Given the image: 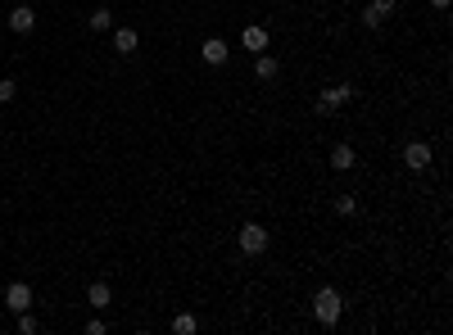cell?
<instances>
[{"instance_id": "obj_7", "label": "cell", "mask_w": 453, "mask_h": 335, "mask_svg": "<svg viewBox=\"0 0 453 335\" xmlns=\"http://www.w3.org/2000/svg\"><path fill=\"white\" fill-rule=\"evenodd\" d=\"M200 59H204V64H209V68H223L227 59H231V46L223 41V36H209V41L200 46Z\"/></svg>"}, {"instance_id": "obj_11", "label": "cell", "mask_w": 453, "mask_h": 335, "mask_svg": "<svg viewBox=\"0 0 453 335\" xmlns=\"http://www.w3.org/2000/svg\"><path fill=\"white\" fill-rule=\"evenodd\" d=\"M326 164H331L336 172H349L353 164H358V154H353V145H349V141H340L336 150H331V159H326Z\"/></svg>"}, {"instance_id": "obj_9", "label": "cell", "mask_w": 453, "mask_h": 335, "mask_svg": "<svg viewBox=\"0 0 453 335\" xmlns=\"http://www.w3.org/2000/svg\"><path fill=\"white\" fill-rule=\"evenodd\" d=\"M267 41H272V36H267V28H259V23H250V28L240 32V46H245V50H254V55H263Z\"/></svg>"}, {"instance_id": "obj_12", "label": "cell", "mask_w": 453, "mask_h": 335, "mask_svg": "<svg viewBox=\"0 0 453 335\" xmlns=\"http://www.w3.org/2000/svg\"><path fill=\"white\" fill-rule=\"evenodd\" d=\"M109 299H114V290H109L105 281H91V285H87V304L95 308V313H105V308H109Z\"/></svg>"}, {"instance_id": "obj_19", "label": "cell", "mask_w": 453, "mask_h": 335, "mask_svg": "<svg viewBox=\"0 0 453 335\" xmlns=\"http://www.w3.org/2000/svg\"><path fill=\"white\" fill-rule=\"evenodd\" d=\"M105 331H109V326H105L100 317H91V321H87V335H105Z\"/></svg>"}, {"instance_id": "obj_8", "label": "cell", "mask_w": 453, "mask_h": 335, "mask_svg": "<svg viewBox=\"0 0 453 335\" xmlns=\"http://www.w3.org/2000/svg\"><path fill=\"white\" fill-rule=\"evenodd\" d=\"M9 32H18V36H28L32 28H36V9L32 5H18V9H9Z\"/></svg>"}, {"instance_id": "obj_4", "label": "cell", "mask_w": 453, "mask_h": 335, "mask_svg": "<svg viewBox=\"0 0 453 335\" xmlns=\"http://www.w3.org/2000/svg\"><path fill=\"white\" fill-rule=\"evenodd\" d=\"M395 9H399V0H372V5L363 9V28H385L390 18H395Z\"/></svg>"}, {"instance_id": "obj_18", "label": "cell", "mask_w": 453, "mask_h": 335, "mask_svg": "<svg viewBox=\"0 0 453 335\" xmlns=\"http://www.w3.org/2000/svg\"><path fill=\"white\" fill-rule=\"evenodd\" d=\"M18 95V82H9V78H0V105H9Z\"/></svg>"}, {"instance_id": "obj_16", "label": "cell", "mask_w": 453, "mask_h": 335, "mask_svg": "<svg viewBox=\"0 0 453 335\" xmlns=\"http://www.w3.org/2000/svg\"><path fill=\"white\" fill-rule=\"evenodd\" d=\"M336 213L340 218H353V213H358V200H353V195H336Z\"/></svg>"}, {"instance_id": "obj_6", "label": "cell", "mask_w": 453, "mask_h": 335, "mask_svg": "<svg viewBox=\"0 0 453 335\" xmlns=\"http://www.w3.org/2000/svg\"><path fill=\"white\" fill-rule=\"evenodd\" d=\"M5 308L9 313H28L32 308V285L28 281H9L5 285Z\"/></svg>"}, {"instance_id": "obj_13", "label": "cell", "mask_w": 453, "mask_h": 335, "mask_svg": "<svg viewBox=\"0 0 453 335\" xmlns=\"http://www.w3.org/2000/svg\"><path fill=\"white\" fill-rule=\"evenodd\" d=\"M114 50L118 55H137V28H114Z\"/></svg>"}, {"instance_id": "obj_3", "label": "cell", "mask_w": 453, "mask_h": 335, "mask_svg": "<svg viewBox=\"0 0 453 335\" xmlns=\"http://www.w3.org/2000/svg\"><path fill=\"white\" fill-rule=\"evenodd\" d=\"M267 240H272V235H267L263 222H245V227L236 231V245H240V254H245V258H259V254L267 250Z\"/></svg>"}, {"instance_id": "obj_1", "label": "cell", "mask_w": 453, "mask_h": 335, "mask_svg": "<svg viewBox=\"0 0 453 335\" xmlns=\"http://www.w3.org/2000/svg\"><path fill=\"white\" fill-rule=\"evenodd\" d=\"M340 313H345L340 290H336V285H317V294H313V317H317V326H336Z\"/></svg>"}, {"instance_id": "obj_20", "label": "cell", "mask_w": 453, "mask_h": 335, "mask_svg": "<svg viewBox=\"0 0 453 335\" xmlns=\"http://www.w3.org/2000/svg\"><path fill=\"white\" fill-rule=\"evenodd\" d=\"M431 5H435V9H449V5H453V0H431Z\"/></svg>"}, {"instance_id": "obj_15", "label": "cell", "mask_w": 453, "mask_h": 335, "mask_svg": "<svg viewBox=\"0 0 453 335\" xmlns=\"http://www.w3.org/2000/svg\"><path fill=\"white\" fill-rule=\"evenodd\" d=\"M173 331H177V335H195V331H200V321H195L191 313H177V317H173Z\"/></svg>"}, {"instance_id": "obj_17", "label": "cell", "mask_w": 453, "mask_h": 335, "mask_svg": "<svg viewBox=\"0 0 453 335\" xmlns=\"http://www.w3.org/2000/svg\"><path fill=\"white\" fill-rule=\"evenodd\" d=\"M41 326H36V317H32V308L28 313H18V335H36Z\"/></svg>"}, {"instance_id": "obj_10", "label": "cell", "mask_w": 453, "mask_h": 335, "mask_svg": "<svg viewBox=\"0 0 453 335\" xmlns=\"http://www.w3.org/2000/svg\"><path fill=\"white\" fill-rule=\"evenodd\" d=\"M254 78H259V82H277V78H281V59L263 50L259 59H254Z\"/></svg>"}, {"instance_id": "obj_2", "label": "cell", "mask_w": 453, "mask_h": 335, "mask_svg": "<svg viewBox=\"0 0 453 335\" xmlns=\"http://www.w3.org/2000/svg\"><path fill=\"white\" fill-rule=\"evenodd\" d=\"M353 95H358V91H353L349 82H331V86H322V91H317V100H313V109H317V114L326 118V114H336L340 105H349Z\"/></svg>"}, {"instance_id": "obj_14", "label": "cell", "mask_w": 453, "mask_h": 335, "mask_svg": "<svg viewBox=\"0 0 453 335\" xmlns=\"http://www.w3.org/2000/svg\"><path fill=\"white\" fill-rule=\"evenodd\" d=\"M87 28H91V32H114V9H109V5H100V9H91Z\"/></svg>"}, {"instance_id": "obj_5", "label": "cell", "mask_w": 453, "mask_h": 335, "mask_svg": "<svg viewBox=\"0 0 453 335\" xmlns=\"http://www.w3.org/2000/svg\"><path fill=\"white\" fill-rule=\"evenodd\" d=\"M431 145H426V141H408V145H403V168H408V172H426V168H431Z\"/></svg>"}]
</instances>
